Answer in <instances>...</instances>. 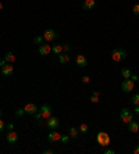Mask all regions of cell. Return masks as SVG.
Wrapping results in <instances>:
<instances>
[{
  "label": "cell",
  "instance_id": "37",
  "mask_svg": "<svg viewBox=\"0 0 139 154\" xmlns=\"http://www.w3.org/2000/svg\"><path fill=\"white\" fill-rule=\"evenodd\" d=\"M43 153H45V154H52V153H53V150H45Z\"/></svg>",
  "mask_w": 139,
  "mask_h": 154
},
{
  "label": "cell",
  "instance_id": "33",
  "mask_svg": "<svg viewBox=\"0 0 139 154\" xmlns=\"http://www.w3.org/2000/svg\"><path fill=\"white\" fill-rule=\"evenodd\" d=\"M6 64H7V61H6L4 58H3V60H0V67H3V65H6Z\"/></svg>",
  "mask_w": 139,
  "mask_h": 154
},
{
  "label": "cell",
  "instance_id": "29",
  "mask_svg": "<svg viewBox=\"0 0 139 154\" xmlns=\"http://www.w3.org/2000/svg\"><path fill=\"white\" fill-rule=\"evenodd\" d=\"M68 139H70V135H65V136H61V142H63V143H67V142H68Z\"/></svg>",
  "mask_w": 139,
  "mask_h": 154
},
{
  "label": "cell",
  "instance_id": "27",
  "mask_svg": "<svg viewBox=\"0 0 139 154\" xmlns=\"http://www.w3.org/2000/svg\"><path fill=\"white\" fill-rule=\"evenodd\" d=\"M4 129H6V123H4V121L0 118V132H3Z\"/></svg>",
  "mask_w": 139,
  "mask_h": 154
},
{
  "label": "cell",
  "instance_id": "3",
  "mask_svg": "<svg viewBox=\"0 0 139 154\" xmlns=\"http://www.w3.org/2000/svg\"><path fill=\"white\" fill-rule=\"evenodd\" d=\"M125 57H127V52L123 50V49H114V50L111 52V58H113L116 62L121 61V60L125 58Z\"/></svg>",
  "mask_w": 139,
  "mask_h": 154
},
{
  "label": "cell",
  "instance_id": "34",
  "mask_svg": "<svg viewBox=\"0 0 139 154\" xmlns=\"http://www.w3.org/2000/svg\"><path fill=\"white\" fill-rule=\"evenodd\" d=\"M132 151H134V154H139V146H136L134 150H132Z\"/></svg>",
  "mask_w": 139,
  "mask_h": 154
},
{
  "label": "cell",
  "instance_id": "4",
  "mask_svg": "<svg viewBox=\"0 0 139 154\" xmlns=\"http://www.w3.org/2000/svg\"><path fill=\"white\" fill-rule=\"evenodd\" d=\"M120 119L125 123H129L134 119V114H132V111H129L128 108H124L121 110V113H120Z\"/></svg>",
  "mask_w": 139,
  "mask_h": 154
},
{
  "label": "cell",
  "instance_id": "20",
  "mask_svg": "<svg viewBox=\"0 0 139 154\" xmlns=\"http://www.w3.org/2000/svg\"><path fill=\"white\" fill-rule=\"evenodd\" d=\"M121 75H123V78H131V71L128 68H123L121 69Z\"/></svg>",
  "mask_w": 139,
  "mask_h": 154
},
{
  "label": "cell",
  "instance_id": "39",
  "mask_svg": "<svg viewBox=\"0 0 139 154\" xmlns=\"http://www.w3.org/2000/svg\"><path fill=\"white\" fill-rule=\"evenodd\" d=\"M0 117H1V110H0Z\"/></svg>",
  "mask_w": 139,
  "mask_h": 154
},
{
  "label": "cell",
  "instance_id": "17",
  "mask_svg": "<svg viewBox=\"0 0 139 154\" xmlns=\"http://www.w3.org/2000/svg\"><path fill=\"white\" fill-rule=\"evenodd\" d=\"M70 138H72V139H77L78 138V135H79V131H78V128H74V126H71L70 128Z\"/></svg>",
  "mask_w": 139,
  "mask_h": 154
},
{
  "label": "cell",
  "instance_id": "5",
  "mask_svg": "<svg viewBox=\"0 0 139 154\" xmlns=\"http://www.w3.org/2000/svg\"><path fill=\"white\" fill-rule=\"evenodd\" d=\"M39 111L42 113V115H43L45 119H47V118L52 117V107H50L49 104H42L40 108H39Z\"/></svg>",
  "mask_w": 139,
  "mask_h": 154
},
{
  "label": "cell",
  "instance_id": "6",
  "mask_svg": "<svg viewBox=\"0 0 139 154\" xmlns=\"http://www.w3.org/2000/svg\"><path fill=\"white\" fill-rule=\"evenodd\" d=\"M24 110H25V113L29 114V115H35V114L39 111V108L36 107V104H33V103H27L25 107H24Z\"/></svg>",
  "mask_w": 139,
  "mask_h": 154
},
{
  "label": "cell",
  "instance_id": "7",
  "mask_svg": "<svg viewBox=\"0 0 139 154\" xmlns=\"http://www.w3.org/2000/svg\"><path fill=\"white\" fill-rule=\"evenodd\" d=\"M46 125L47 128H50V129H57L59 128V118H56V117H50V118H47L46 119Z\"/></svg>",
  "mask_w": 139,
  "mask_h": 154
},
{
  "label": "cell",
  "instance_id": "36",
  "mask_svg": "<svg viewBox=\"0 0 139 154\" xmlns=\"http://www.w3.org/2000/svg\"><path fill=\"white\" fill-rule=\"evenodd\" d=\"M134 111H135L136 115H139V106H135V110H134Z\"/></svg>",
  "mask_w": 139,
  "mask_h": 154
},
{
  "label": "cell",
  "instance_id": "32",
  "mask_svg": "<svg viewBox=\"0 0 139 154\" xmlns=\"http://www.w3.org/2000/svg\"><path fill=\"white\" fill-rule=\"evenodd\" d=\"M104 153H106V154H114V150H110V149H107V150H104Z\"/></svg>",
  "mask_w": 139,
  "mask_h": 154
},
{
  "label": "cell",
  "instance_id": "18",
  "mask_svg": "<svg viewBox=\"0 0 139 154\" xmlns=\"http://www.w3.org/2000/svg\"><path fill=\"white\" fill-rule=\"evenodd\" d=\"M52 52H53L54 54H61L63 53V45H54L53 47H52Z\"/></svg>",
  "mask_w": 139,
  "mask_h": 154
},
{
  "label": "cell",
  "instance_id": "25",
  "mask_svg": "<svg viewBox=\"0 0 139 154\" xmlns=\"http://www.w3.org/2000/svg\"><path fill=\"white\" fill-rule=\"evenodd\" d=\"M24 114H25V110H24V108H18V110L16 111V115L17 117H22Z\"/></svg>",
  "mask_w": 139,
  "mask_h": 154
},
{
  "label": "cell",
  "instance_id": "9",
  "mask_svg": "<svg viewBox=\"0 0 139 154\" xmlns=\"http://www.w3.org/2000/svg\"><path fill=\"white\" fill-rule=\"evenodd\" d=\"M6 139H7V142L10 143V145H16L17 140H18V133L11 129V131H8V133H7V136H6Z\"/></svg>",
  "mask_w": 139,
  "mask_h": 154
},
{
  "label": "cell",
  "instance_id": "21",
  "mask_svg": "<svg viewBox=\"0 0 139 154\" xmlns=\"http://www.w3.org/2000/svg\"><path fill=\"white\" fill-rule=\"evenodd\" d=\"M88 129H89V126H88L86 123H81V125H79V128H78L79 133H86V132H88Z\"/></svg>",
  "mask_w": 139,
  "mask_h": 154
},
{
  "label": "cell",
  "instance_id": "24",
  "mask_svg": "<svg viewBox=\"0 0 139 154\" xmlns=\"http://www.w3.org/2000/svg\"><path fill=\"white\" fill-rule=\"evenodd\" d=\"M63 52H64V53H70V52H71L70 43H64V45H63Z\"/></svg>",
  "mask_w": 139,
  "mask_h": 154
},
{
  "label": "cell",
  "instance_id": "30",
  "mask_svg": "<svg viewBox=\"0 0 139 154\" xmlns=\"http://www.w3.org/2000/svg\"><path fill=\"white\" fill-rule=\"evenodd\" d=\"M82 82H84V83H88V82H89V77H84L82 78Z\"/></svg>",
  "mask_w": 139,
  "mask_h": 154
},
{
  "label": "cell",
  "instance_id": "38",
  "mask_svg": "<svg viewBox=\"0 0 139 154\" xmlns=\"http://www.w3.org/2000/svg\"><path fill=\"white\" fill-rule=\"evenodd\" d=\"M1 8H3V4H1V3H0V10H1Z\"/></svg>",
  "mask_w": 139,
  "mask_h": 154
},
{
  "label": "cell",
  "instance_id": "8",
  "mask_svg": "<svg viewBox=\"0 0 139 154\" xmlns=\"http://www.w3.org/2000/svg\"><path fill=\"white\" fill-rule=\"evenodd\" d=\"M43 38H45L46 42H53L54 39L57 38V33L53 29H46V31L43 32Z\"/></svg>",
  "mask_w": 139,
  "mask_h": 154
},
{
  "label": "cell",
  "instance_id": "26",
  "mask_svg": "<svg viewBox=\"0 0 139 154\" xmlns=\"http://www.w3.org/2000/svg\"><path fill=\"white\" fill-rule=\"evenodd\" d=\"M132 11H134L135 16H139V4H135V6L132 7Z\"/></svg>",
  "mask_w": 139,
  "mask_h": 154
},
{
  "label": "cell",
  "instance_id": "22",
  "mask_svg": "<svg viewBox=\"0 0 139 154\" xmlns=\"http://www.w3.org/2000/svg\"><path fill=\"white\" fill-rule=\"evenodd\" d=\"M132 104L134 106H139V93H136V94H134L132 96Z\"/></svg>",
  "mask_w": 139,
  "mask_h": 154
},
{
  "label": "cell",
  "instance_id": "28",
  "mask_svg": "<svg viewBox=\"0 0 139 154\" xmlns=\"http://www.w3.org/2000/svg\"><path fill=\"white\" fill-rule=\"evenodd\" d=\"M35 118H36V119H39V121H40V119H43V115H42V113H40V111H38V113L35 114Z\"/></svg>",
  "mask_w": 139,
  "mask_h": 154
},
{
  "label": "cell",
  "instance_id": "11",
  "mask_svg": "<svg viewBox=\"0 0 139 154\" xmlns=\"http://www.w3.org/2000/svg\"><path fill=\"white\" fill-rule=\"evenodd\" d=\"M13 72H14V67H13L11 64H6V65L1 67V74H3L4 77H11Z\"/></svg>",
  "mask_w": 139,
  "mask_h": 154
},
{
  "label": "cell",
  "instance_id": "15",
  "mask_svg": "<svg viewBox=\"0 0 139 154\" xmlns=\"http://www.w3.org/2000/svg\"><path fill=\"white\" fill-rule=\"evenodd\" d=\"M128 129H129V132H132V133H136V132L139 131V123L134 122V119H132L131 122L128 123Z\"/></svg>",
  "mask_w": 139,
  "mask_h": 154
},
{
  "label": "cell",
  "instance_id": "19",
  "mask_svg": "<svg viewBox=\"0 0 139 154\" xmlns=\"http://www.w3.org/2000/svg\"><path fill=\"white\" fill-rule=\"evenodd\" d=\"M4 60H6L7 62H14L16 61V56L11 53V52H8V53L4 56Z\"/></svg>",
  "mask_w": 139,
  "mask_h": 154
},
{
  "label": "cell",
  "instance_id": "13",
  "mask_svg": "<svg viewBox=\"0 0 139 154\" xmlns=\"http://www.w3.org/2000/svg\"><path fill=\"white\" fill-rule=\"evenodd\" d=\"M50 52H52V47L49 46V45H40L38 49V53L40 56H47Z\"/></svg>",
  "mask_w": 139,
  "mask_h": 154
},
{
  "label": "cell",
  "instance_id": "1",
  "mask_svg": "<svg viewBox=\"0 0 139 154\" xmlns=\"http://www.w3.org/2000/svg\"><path fill=\"white\" fill-rule=\"evenodd\" d=\"M96 140H97V143L103 147L110 145V136H108V133H106V132H99L97 136H96Z\"/></svg>",
  "mask_w": 139,
  "mask_h": 154
},
{
  "label": "cell",
  "instance_id": "23",
  "mask_svg": "<svg viewBox=\"0 0 139 154\" xmlns=\"http://www.w3.org/2000/svg\"><path fill=\"white\" fill-rule=\"evenodd\" d=\"M43 40H45L43 36H35V38H33V43H36V45H42V43H43Z\"/></svg>",
  "mask_w": 139,
  "mask_h": 154
},
{
  "label": "cell",
  "instance_id": "16",
  "mask_svg": "<svg viewBox=\"0 0 139 154\" xmlns=\"http://www.w3.org/2000/svg\"><path fill=\"white\" fill-rule=\"evenodd\" d=\"M59 61L61 62V64H65V62H68V61H70L68 53H61V54H59Z\"/></svg>",
  "mask_w": 139,
  "mask_h": 154
},
{
  "label": "cell",
  "instance_id": "12",
  "mask_svg": "<svg viewBox=\"0 0 139 154\" xmlns=\"http://www.w3.org/2000/svg\"><path fill=\"white\" fill-rule=\"evenodd\" d=\"M47 140H49V142H59V140H61V135L56 131V129H53V131L47 135Z\"/></svg>",
  "mask_w": 139,
  "mask_h": 154
},
{
  "label": "cell",
  "instance_id": "2",
  "mask_svg": "<svg viewBox=\"0 0 139 154\" xmlns=\"http://www.w3.org/2000/svg\"><path fill=\"white\" fill-rule=\"evenodd\" d=\"M134 88H135V82L132 81L131 78H125L123 81V83H121V89H123V92H125V93L132 92Z\"/></svg>",
  "mask_w": 139,
  "mask_h": 154
},
{
  "label": "cell",
  "instance_id": "35",
  "mask_svg": "<svg viewBox=\"0 0 139 154\" xmlns=\"http://www.w3.org/2000/svg\"><path fill=\"white\" fill-rule=\"evenodd\" d=\"M6 128H7L8 131H11V129L14 128V125H13V123H8V125H7V126H6Z\"/></svg>",
  "mask_w": 139,
  "mask_h": 154
},
{
  "label": "cell",
  "instance_id": "10",
  "mask_svg": "<svg viewBox=\"0 0 139 154\" xmlns=\"http://www.w3.org/2000/svg\"><path fill=\"white\" fill-rule=\"evenodd\" d=\"M75 62H77L78 67H81V68H85L86 65H88V58H86L84 54H78L77 58H75Z\"/></svg>",
  "mask_w": 139,
  "mask_h": 154
},
{
  "label": "cell",
  "instance_id": "14",
  "mask_svg": "<svg viewBox=\"0 0 139 154\" xmlns=\"http://www.w3.org/2000/svg\"><path fill=\"white\" fill-rule=\"evenodd\" d=\"M95 4H96L95 0H84L82 7H84V10H92V8L95 7Z\"/></svg>",
  "mask_w": 139,
  "mask_h": 154
},
{
  "label": "cell",
  "instance_id": "31",
  "mask_svg": "<svg viewBox=\"0 0 139 154\" xmlns=\"http://www.w3.org/2000/svg\"><path fill=\"white\" fill-rule=\"evenodd\" d=\"M138 75H131V79H132V81H134V82H136V81H138Z\"/></svg>",
  "mask_w": 139,
  "mask_h": 154
}]
</instances>
